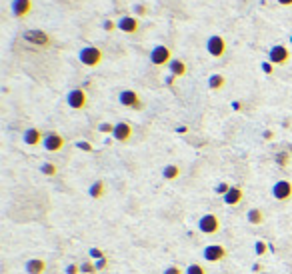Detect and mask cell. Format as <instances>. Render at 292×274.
I'll return each mask as SVG.
<instances>
[{"instance_id":"1","label":"cell","mask_w":292,"mask_h":274,"mask_svg":"<svg viewBox=\"0 0 292 274\" xmlns=\"http://www.w3.org/2000/svg\"><path fill=\"white\" fill-rule=\"evenodd\" d=\"M78 60L82 62L84 66L94 68L102 62V50L98 46H84L78 50Z\"/></svg>"},{"instance_id":"2","label":"cell","mask_w":292,"mask_h":274,"mask_svg":"<svg viewBox=\"0 0 292 274\" xmlns=\"http://www.w3.org/2000/svg\"><path fill=\"white\" fill-rule=\"evenodd\" d=\"M202 256H204V260H206V262L216 264V262L226 260L228 250H226L222 244H208V246L202 250Z\"/></svg>"},{"instance_id":"3","label":"cell","mask_w":292,"mask_h":274,"mask_svg":"<svg viewBox=\"0 0 292 274\" xmlns=\"http://www.w3.org/2000/svg\"><path fill=\"white\" fill-rule=\"evenodd\" d=\"M226 40H224V36H220V34H212L210 38L206 40V50H208V54H210L212 58H220V56H224L226 54Z\"/></svg>"},{"instance_id":"4","label":"cell","mask_w":292,"mask_h":274,"mask_svg":"<svg viewBox=\"0 0 292 274\" xmlns=\"http://www.w3.org/2000/svg\"><path fill=\"white\" fill-rule=\"evenodd\" d=\"M150 62L154 66H166V64H170L172 62V50L168 46H164V44H158L152 48L150 52Z\"/></svg>"},{"instance_id":"5","label":"cell","mask_w":292,"mask_h":274,"mask_svg":"<svg viewBox=\"0 0 292 274\" xmlns=\"http://www.w3.org/2000/svg\"><path fill=\"white\" fill-rule=\"evenodd\" d=\"M198 230H200L202 234H216L218 230H220V220H218V216L212 214V212L200 216V220H198Z\"/></svg>"},{"instance_id":"6","label":"cell","mask_w":292,"mask_h":274,"mask_svg":"<svg viewBox=\"0 0 292 274\" xmlns=\"http://www.w3.org/2000/svg\"><path fill=\"white\" fill-rule=\"evenodd\" d=\"M66 104H68L72 110H82V108H86L88 96H86V92L82 90V88H72L66 94Z\"/></svg>"},{"instance_id":"7","label":"cell","mask_w":292,"mask_h":274,"mask_svg":"<svg viewBox=\"0 0 292 274\" xmlns=\"http://www.w3.org/2000/svg\"><path fill=\"white\" fill-rule=\"evenodd\" d=\"M272 196L278 200V202H286L292 198V182L282 178V180H276L272 184Z\"/></svg>"},{"instance_id":"8","label":"cell","mask_w":292,"mask_h":274,"mask_svg":"<svg viewBox=\"0 0 292 274\" xmlns=\"http://www.w3.org/2000/svg\"><path fill=\"white\" fill-rule=\"evenodd\" d=\"M118 102L122 104V106H126V108L142 110V100H140V96H138L136 90H122L118 94Z\"/></svg>"},{"instance_id":"9","label":"cell","mask_w":292,"mask_h":274,"mask_svg":"<svg viewBox=\"0 0 292 274\" xmlns=\"http://www.w3.org/2000/svg\"><path fill=\"white\" fill-rule=\"evenodd\" d=\"M268 60L272 62L276 66H282L290 60V50L284 46V44H274L272 48L268 50Z\"/></svg>"},{"instance_id":"10","label":"cell","mask_w":292,"mask_h":274,"mask_svg":"<svg viewBox=\"0 0 292 274\" xmlns=\"http://www.w3.org/2000/svg\"><path fill=\"white\" fill-rule=\"evenodd\" d=\"M64 144H66L64 136L58 134V132H48V134H44V140H42V146H44L48 152H58V150H62V148H64Z\"/></svg>"},{"instance_id":"11","label":"cell","mask_w":292,"mask_h":274,"mask_svg":"<svg viewBox=\"0 0 292 274\" xmlns=\"http://www.w3.org/2000/svg\"><path fill=\"white\" fill-rule=\"evenodd\" d=\"M112 138L118 140V142H128V140L132 138V126H130L128 122H116V124H114Z\"/></svg>"},{"instance_id":"12","label":"cell","mask_w":292,"mask_h":274,"mask_svg":"<svg viewBox=\"0 0 292 274\" xmlns=\"http://www.w3.org/2000/svg\"><path fill=\"white\" fill-rule=\"evenodd\" d=\"M10 10L16 18H24L32 12V0H12Z\"/></svg>"},{"instance_id":"13","label":"cell","mask_w":292,"mask_h":274,"mask_svg":"<svg viewBox=\"0 0 292 274\" xmlns=\"http://www.w3.org/2000/svg\"><path fill=\"white\" fill-rule=\"evenodd\" d=\"M138 26H140L138 24V18H134V16H122L118 20V30L126 32V34H136Z\"/></svg>"},{"instance_id":"14","label":"cell","mask_w":292,"mask_h":274,"mask_svg":"<svg viewBox=\"0 0 292 274\" xmlns=\"http://www.w3.org/2000/svg\"><path fill=\"white\" fill-rule=\"evenodd\" d=\"M222 198H224V204H228V206H236V204L242 202L244 192H242V188H240V186H232L230 190H228Z\"/></svg>"},{"instance_id":"15","label":"cell","mask_w":292,"mask_h":274,"mask_svg":"<svg viewBox=\"0 0 292 274\" xmlns=\"http://www.w3.org/2000/svg\"><path fill=\"white\" fill-rule=\"evenodd\" d=\"M42 140H44V134L40 132L38 128H28V130H24V144H28V146H38V144H42Z\"/></svg>"},{"instance_id":"16","label":"cell","mask_w":292,"mask_h":274,"mask_svg":"<svg viewBox=\"0 0 292 274\" xmlns=\"http://www.w3.org/2000/svg\"><path fill=\"white\" fill-rule=\"evenodd\" d=\"M168 68H170V74L174 76V78H180V76H184L186 74V62L184 60H180V58H172V62L168 64Z\"/></svg>"},{"instance_id":"17","label":"cell","mask_w":292,"mask_h":274,"mask_svg":"<svg viewBox=\"0 0 292 274\" xmlns=\"http://www.w3.org/2000/svg\"><path fill=\"white\" fill-rule=\"evenodd\" d=\"M46 270V262L42 258H32L26 262V272L28 274H44Z\"/></svg>"},{"instance_id":"18","label":"cell","mask_w":292,"mask_h":274,"mask_svg":"<svg viewBox=\"0 0 292 274\" xmlns=\"http://www.w3.org/2000/svg\"><path fill=\"white\" fill-rule=\"evenodd\" d=\"M180 176V166L178 164H166L162 170V178L164 180H176Z\"/></svg>"},{"instance_id":"19","label":"cell","mask_w":292,"mask_h":274,"mask_svg":"<svg viewBox=\"0 0 292 274\" xmlns=\"http://www.w3.org/2000/svg\"><path fill=\"white\" fill-rule=\"evenodd\" d=\"M224 84H226V78L222 74H212L208 78V88L210 90H220V88H224Z\"/></svg>"},{"instance_id":"20","label":"cell","mask_w":292,"mask_h":274,"mask_svg":"<svg viewBox=\"0 0 292 274\" xmlns=\"http://www.w3.org/2000/svg\"><path fill=\"white\" fill-rule=\"evenodd\" d=\"M248 222H250V224H254V226L262 224V222H264L262 210H260V208H250V210H248Z\"/></svg>"},{"instance_id":"21","label":"cell","mask_w":292,"mask_h":274,"mask_svg":"<svg viewBox=\"0 0 292 274\" xmlns=\"http://www.w3.org/2000/svg\"><path fill=\"white\" fill-rule=\"evenodd\" d=\"M104 188H106V186H104V182L102 180H96L92 186H90V190H88V194L92 196V198H102L104 196Z\"/></svg>"},{"instance_id":"22","label":"cell","mask_w":292,"mask_h":274,"mask_svg":"<svg viewBox=\"0 0 292 274\" xmlns=\"http://www.w3.org/2000/svg\"><path fill=\"white\" fill-rule=\"evenodd\" d=\"M40 170H42V174H46V176H56L58 168H56V164H52V162H44L42 166H40Z\"/></svg>"},{"instance_id":"23","label":"cell","mask_w":292,"mask_h":274,"mask_svg":"<svg viewBox=\"0 0 292 274\" xmlns=\"http://www.w3.org/2000/svg\"><path fill=\"white\" fill-rule=\"evenodd\" d=\"M254 252H256V256H264L266 252H268V244L264 240H256L254 244Z\"/></svg>"},{"instance_id":"24","label":"cell","mask_w":292,"mask_h":274,"mask_svg":"<svg viewBox=\"0 0 292 274\" xmlns=\"http://www.w3.org/2000/svg\"><path fill=\"white\" fill-rule=\"evenodd\" d=\"M80 272H84V274H94V272H96V264H94L92 260L82 262V264H80Z\"/></svg>"},{"instance_id":"25","label":"cell","mask_w":292,"mask_h":274,"mask_svg":"<svg viewBox=\"0 0 292 274\" xmlns=\"http://www.w3.org/2000/svg\"><path fill=\"white\" fill-rule=\"evenodd\" d=\"M186 274H206V270H204V266H202V264L194 262V264H190L188 268H186Z\"/></svg>"},{"instance_id":"26","label":"cell","mask_w":292,"mask_h":274,"mask_svg":"<svg viewBox=\"0 0 292 274\" xmlns=\"http://www.w3.org/2000/svg\"><path fill=\"white\" fill-rule=\"evenodd\" d=\"M106 32H112V30H116L118 28V22H114V20H104V26H102Z\"/></svg>"},{"instance_id":"27","label":"cell","mask_w":292,"mask_h":274,"mask_svg":"<svg viewBox=\"0 0 292 274\" xmlns=\"http://www.w3.org/2000/svg\"><path fill=\"white\" fill-rule=\"evenodd\" d=\"M230 188H232V186H230V184H228V182H220V184H218V186H216V192H218V194H222V196H224V194H226V192H228V190H230Z\"/></svg>"},{"instance_id":"28","label":"cell","mask_w":292,"mask_h":274,"mask_svg":"<svg viewBox=\"0 0 292 274\" xmlns=\"http://www.w3.org/2000/svg\"><path fill=\"white\" fill-rule=\"evenodd\" d=\"M98 130H100V132H104V134H112V132H114V126L104 122V124H100V126H98Z\"/></svg>"},{"instance_id":"29","label":"cell","mask_w":292,"mask_h":274,"mask_svg":"<svg viewBox=\"0 0 292 274\" xmlns=\"http://www.w3.org/2000/svg\"><path fill=\"white\" fill-rule=\"evenodd\" d=\"M262 70L266 72V74H272L274 72V64L270 60H266V62H262Z\"/></svg>"},{"instance_id":"30","label":"cell","mask_w":292,"mask_h":274,"mask_svg":"<svg viewBox=\"0 0 292 274\" xmlns=\"http://www.w3.org/2000/svg\"><path fill=\"white\" fill-rule=\"evenodd\" d=\"M94 264H96V270H104L108 266V258L104 256V258H100V260H94Z\"/></svg>"},{"instance_id":"31","label":"cell","mask_w":292,"mask_h":274,"mask_svg":"<svg viewBox=\"0 0 292 274\" xmlns=\"http://www.w3.org/2000/svg\"><path fill=\"white\" fill-rule=\"evenodd\" d=\"M76 146H78L80 150H84V152H90V150H92V144H90V142H78Z\"/></svg>"},{"instance_id":"32","label":"cell","mask_w":292,"mask_h":274,"mask_svg":"<svg viewBox=\"0 0 292 274\" xmlns=\"http://www.w3.org/2000/svg\"><path fill=\"white\" fill-rule=\"evenodd\" d=\"M90 256H92V258H96V260L104 258V254H102V250H98V248H90Z\"/></svg>"},{"instance_id":"33","label":"cell","mask_w":292,"mask_h":274,"mask_svg":"<svg viewBox=\"0 0 292 274\" xmlns=\"http://www.w3.org/2000/svg\"><path fill=\"white\" fill-rule=\"evenodd\" d=\"M80 272V266L78 264H68L66 266V274H78Z\"/></svg>"},{"instance_id":"34","label":"cell","mask_w":292,"mask_h":274,"mask_svg":"<svg viewBox=\"0 0 292 274\" xmlns=\"http://www.w3.org/2000/svg\"><path fill=\"white\" fill-rule=\"evenodd\" d=\"M164 274H182V270L178 266H168V268L164 270Z\"/></svg>"},{"instance_id":"35","label":"cell","mask_w":292,"mask_h":274,"mask_svg":"<svg viewBox=\"0 0 292 274\" xmlns=\"http://www.w3.org/2000/svg\"><path fill=\"white\" fill-rule=\"evenodd\" d=\"M146 12H148V6H142V4H136V14H140V16H144Z\"/></svg>"},{"instance_id":"36","label":"cell","mask_w":292,"mask_h":274,"mask_svg":"<svg viewBox=\"0 0 292 274\" xmlns=\"http://www.w3.org/2000/svg\"><path fill=\"white\" fill-rule=\"evenodd\" d=\"M280 6H292V0H276Z\"/></svg>"},{"instance_id":"37","label":"cell","mask_w":292,"mask_h":274,"mask_svg":"<svg viewBox=\"0 0 292 274\" xmlns=\"http://www.w3.org/2000/svg\"><path fill=\"white\" fill-rule=\"evenodd\" d=\"M286 160H288V156H286V154H278V162H280L282 166L286 164Z\"/></svg>"},{"instance_id":"38","label":"cell","mask_w":292,"mask_h":274,"mask_svg":"<svg viewBox=\"0 0 292 274\" xmlns=\"http://www.w3.org/2000/svg\"><path fill=\"white\" fill-rule=\"evenodd\" d=\"M290 44H292V34H290Z\"/></svg>"}]
</instances>
